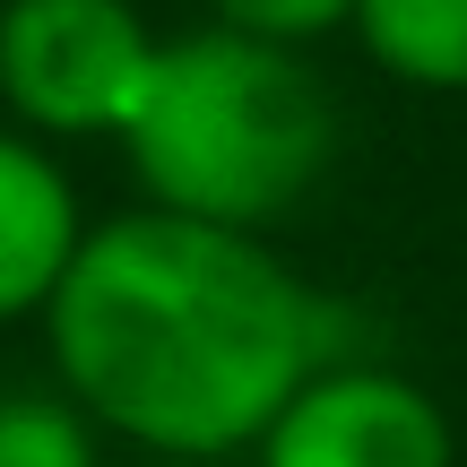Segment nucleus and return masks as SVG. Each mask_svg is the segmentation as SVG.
Wrapping results in <instances>:
<instances>
[{"label": "nucleus", "mask_w": 467, "mask_h": 467, "mask_svg": "<svg viewBox=\"0 0 467 467\" xmlns=\"http://www.w3.org/2000/svg\"><path fill=\"white\" fill-rule=\"evenodd\" d=\"M78 416L156 459H234L285 399L337 364L329 303L260 234L130 208L87 225L44 303Z\"/></svg>", "instance_id": "f257e3e1"}, {"label": "nucleus", "mask_w": 467, "mask_h": 467, "mask_svg": "<svg viewBox=\"0 0 467 467\" xmlns=\"http://www.w3.org/2000/svg\"><path fill=\"white\" fill-rule=\"evenodd\" d=\"M337 148L329 87L303 69L295 44H268L243 26H200L156 44V69L121 121L148 208L260 234L268 217L320 182Z\"/></svg>", "instance_id": "f03ea898"}, {"label": "nucleus", "mask_w": 467, "mask_h": 467, "mask_svg": "<svg viewBox=\"0 0 467 467\" xmlns=\"http://www.w3.org/2000/svg\"><path fill=\"white\" fill-rule=\"evenodd\" d=\"M156 35L130 0H9L0 9V104L44 139H121Z\"/></svg>", "instance_id": "7ed1b4c3"}, {"label": "nucleus", "mask_w": 467, "mask_h": 467, "mask_svg": "<svg viewBox=\"0 0 467 467\" xmlns=\"http://www.w3.org/2000/svg\"><path fill=\"white\" fill-rule=\"evenodd\" d=\"M260 467H459L451 416L407 372L320 364L251 441Z\"/></svg>", "instance_id": "20e7f679"}, {"label": "nucleus", "mask_w": 467, "mask_h": 467, "mask_svg": "<svg viewBox=\"0 0 467 467\" xmlns=\"http://www.w3.org/2000/svg\"><path fill=\"white\" fill-rule=\"evenodd\" d=\"M78 234L87 225H78V200H69V173L35 139L0 130V320L44 312Z\"/></svg>", "instance_id": "39448f33"}, {"label": "nucleus", "mask_w": 467, "mask_h": 467, "mask_svg": "<svg viewBox=\"0 0 467 467\" xmlns=\"http://www.w3.org/2000/svg\"><path fill=\"white\" fill-rule=\"evenodd\" d=\"M355 35L407 87H467V0H355Z\"/></svg>", "instance_id": "423d86ee"}, {"label": "nucleus", "mask_w": 467, "mask_h": 467, "mask_svg": "<svg viewBox=\"0 0 467 467\" xmlns=\"http://www.w3.org/2000/svg\"><path fill=\"white\" fill-rule=\"evenodd\" d=\"M0 467H96L87 424L52 399H9L0 407Z\"/></svg>", "instance_id": "0eeeda50"}, {"label": "nucleus", "mask_w": 467, "mask_h": 467, "mask_svg": "<svg viewBox=\"0 0 467 467\" xmlns=\"http://www.w3.org/2000/svg\"><path fill=\"white\" fill-rule=\"evenodd\" d=\"M217 26L268 35V44H312L329 26H355V0H208Z\"/></svg>", "instance_id": "6e6552de"}, {"label": "nucleus", "mask_w": 467, "mask_h": 467, "mask_svg": "<svg viewBox=\"0 0 467 467\" xmlns=\"http://www.w3.org/2000/svg\"><path fill=\"white\" fill-rule=\"evenodd\" d=\"M173 467H217V459H173Z\"/></svg>", "instance_id": "1a4fd4ad"}]
</instances>
